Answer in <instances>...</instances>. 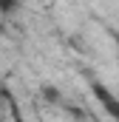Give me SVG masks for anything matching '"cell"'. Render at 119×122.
<instances>
[{
    "label": "cell",
    "instance_id": "obj_2",
    "mask_svg": "<svg viewBox=\"0 0 119 122\" xmlns=\"http://www.w3.org/2000/svg\"><path fill=\"white\" fill-rule=\"evenodd\" d=\"M17 122H20V119H17Z\"/></svg>",
    "mask_w": 119,
    "mask_h": 122
},
{
    "label": "cell",
    "instance_id": "obj_1",
    "mask_svg": "<svg viewBox=\"0 0 119 122\" xmlns=\"http://www.w3.org/2000/svg\"><path fill=\"white\" fill-rule=\"evenodd\" d=\"M17 3H20V0H0V11H11Z\"/></svg>",
    "mask_w": 119,
    "mask_h": 122
}]
</instances>
